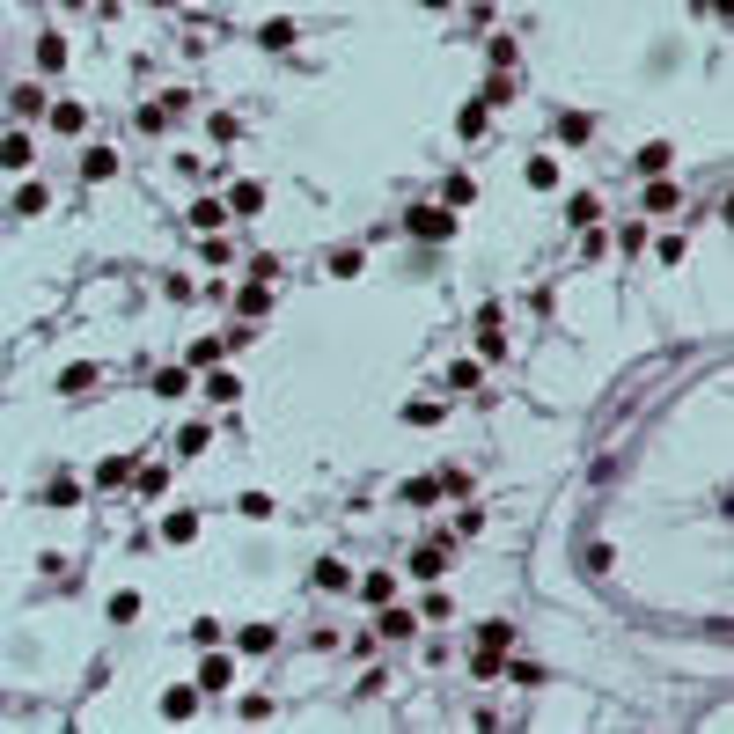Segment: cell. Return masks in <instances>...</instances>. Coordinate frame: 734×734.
Instances as JSON below:
<instances>
[{"label": "cell", "mask_w": 734, "mask_h": 734, "mask_svg": "<svg viewBox=\"0 0 734 734\" xmlns=\"http://www.w3.org/2000/svg\"><path fill=\"white\" fill-rule=\"evenodd\" d=\"M404 228H412L419 243H448V236H456V206H412Z\"/></svg>", "instance_id": "1"}, {"label": "cell", "mask_w": 734, "mask_h": 734, "mask_svg": "<svg viewBox=\"0 0 734 734\" xmlns=\"http://www.w3.org/2000/svg\"><path fill=\"white\" fill-rule=\"evenodd\" d=\"M199 691H206V698H220V691H236V654H220V646H206V661H199Z\"/></svg>", "instance_id": "2"}, {"label": "cell", "mask_w": 734, "mask_h": 734, "mask_svg": "<svg viewBox=\"0 0 734 734\" xmlns=\"http://www.w3.org/2000/svg\"><path fill=\"white\" fill-rule=\"evenodd\" d=\"M30 162H37V140H30V133H8V140H0V169H15V177H23Z\"/></svg>", "instance_id": "3"}, {"label": "cell", "mask_w": 734, "mask_h": 734, "mask_svg": "<svg viewBox=\"0 0 734 734\" xmlns=\"http://www.w3.org/2000/svg\"><path fill=\"white\" fill-rule=\"evenodd\" d=\"M668 162H675V147H668V140H646V147L632 154V169H639V177H668Z\"/></svg>", "instance_id": "4"}, {"label": "cell", "mask_w": 734, "mask_h": 734, "mask_svg": "<svg viewBox=\"0 0 734 734\" xmlns=\"http://www.w3.org/2000/svg\"><path fill=\"white\" fill-rule=\"evenodd\" d=\"M220 206H228V220H250V213H265V191H257V184H228V199H220Z\"/></svg>", "instance_id": "5"}, {"label": "cell", "mask_w": 734, "mask_h": 734, "mask_svg": "<svg viewBox=\"0 0 734 734\" xmlns=\"http://www.w3.org/2000/svg\"><path fill=\"white\" fill-rule=\"evenodd\" d=\"M558 184H566L558 154H529V191H558Z\"/></svg>", "instance_id": "6"}, {"label": "cell", "mask_w": 734, "mask_h": 734, "mask_svg": "<svg viewBox=\"0 0 734 734\" xmlns=\"http://www.w3.org/2000/svg\"><path fill=\"white\" fill-rule=\"evenodd\" d=\"M375 632H382V639H404V632H419V617H412V609H397V602H382Z\"/></svg>", "instance_id": "7"}, {"label": "cell", "mask_w": 734, "mask_h": 734, "mask_svg": "<svg viewBox=\"0 0 734 734\" xmlns=\"http://www.w3.org/2000/svg\"><path fill=\"white\" fill-rule=\"evenodd\" d=\"M81 177H88V184H110V177H118V154H110V147H88V154H81Z\"/></svg>", "instance_id": "8"}, {"label": "cell", "mask_w": 734, "mask_h": 734, "mask_svg": "<svg viewBox=\"0 0 734 734\" xmlns=\"http://www.w3.org/2000/svg\"><path fill=\"white\" fill-rule=\"evenodd\" d=\"M558 140H566V147H588V140H595V118H588V110H566V118H558Z\"/></svg>", "instance_id": "9"}, {"label": "cell", "mask_w": 734, "mask_h": 734, "mask_svg": "<svg viewBox=\"0 0 734 734\" xmlns=\"http://www.w3.org/2000/svg\"><path fill=\"white\" fill-rule=\"evenodd\" d=\"M485 125H492L485 103H463V110H456V140H485Z\"/></svg>", "instance_id": "10"}, {"label": "cell", "mask_w": 734, "mask_h": 734, "mask_svg": "<svg viewBox=\"0 0 734 734\" xmlns=\"http://www.w3.org/2000/svg\"><path fill=\"white\" fill-rule=\"evenodd\" d=\"M60 67H67V37L44 30V37H37V74H60Z\"/></svg>", "instance_id": "11"}, {"label": "cell", "mask_w": 734, "mask_h": 734, "mask_svg": "<svg viewBox=\"0 0 734 734\" xmlns=\"http://www.w3.org/2000/svg\"><path fill=\"white\" fill-rule=\"evenodd\" d=\"M191 228H199V236L228 228V206H220V199H199V206H191Z\"/></svg>", "instance_id": "12"}, {"label": "cell", "mask_w": 734, "mask_h": 734, "mask_svg": "<svg viewBox=\"0 0 734 734\" xmlns=\"http://www.w3.org/2000/svg\"><path fill=\"white\" fill-rule=\"evenodd\" d=\"M316 588H323V595L353 588V566H346V558H323V566H316Z\"/></svg>", "instance_id": "13"}, {"label": "cell", "mask_w": 734, "mask_h": 734, "mask_svg": "<svg viewBox=\"0 0 734 734\" xmlns=\"http://www.w3.org/2000/svg\"><path fill=\"white\" fill-rule=\"evenodd\" d=\"M294 37H302V30H294L287 15H279V23H257V44H265V51H287Z\"/></svg>", "instance_id": "14"}, {"label": "cell", "mask_w": 734, "mask_h": 734, "mask_svg": "<svg viewBox=\"0 0 734 734\" xmlns=\"http://www.w3.org/2000/svg\"><path fill=\"white\" fill-rule=\"evenodd\" d=\"M470 199H478V177H463V169H456V177H448V184H441V206H456V213H463Z\"/></svg>", "instance_id": "15"}, {"label": "cell", "mask_w": 734, "mask_h": 734, "mask_svg": "<svg viewBox=\"0 0 734 734\" xmlns=\"http://www.w3.org/2000/svg\"><path fill=\"white\" fill-rule=\"evenodd\" d=\"M441 566H448V551H441V544L412 551V581H441Z\"/></svg>", "instance_id": "16"}, {"label": "cell", "mask_w": 734, "mask_h": 734, "mask_svg": "<svg viewBox=\"0 0 734 734\" xmlns=\"http://www.w3.org/2000/svg\"><path fill=\"white\" fill-rule=\"evenodd\" d=\"M595 213H602L595 191H573V199H566V220H573V228H595Z\"/></svg>", "instance_id": "17"}, {"label": "cell", "mask_w": 734, "mask_h": 734, "mask_svg": "<svg viewBox=\"0 0 734 734\" xmlns=\"http://www.w3.org/2000/svg\"><path fill=\"white\" fill-rule=\"evenodd\" d=\"M236 309H243V316H265V309H272V279H250V287L236 294Z\"/></svg>", "instance_id": "18"}, {"label": "cell", "mask_w": 734, "mask_h": 734, "mask_svg": "<svg viewBox=\"0 0 734 734\" xmlns=\"http://www.w3.org/2000/svg\"><path fill=\"white\" fill-rule=\"evenodd\" d=\"M206 397H213V404H236V397H243V382H236L228 367H213V375H206Z\"/></svg>", "instance_id": "19"}, {"label": "cell", "mask_w": 734, "mask_h": 734, "mask_svg": "<svg viewBox=\"0 0 734 734\" xmlns=\"http://www.w3.org/2000/svg\"><path fill=\"white\" fill-rule=\"evenodd\" d=\"M646 206H654V213H675V206H683V191H675L668 177H646Z\"/></svg>", "instance_id": "20"}, {"label": "cell", "mask_w": 734, "mask_h": 734, "mask_svg": "<svg viewBox=\"0 0 734 734\" xmlns=\"http://www.w3.org/2000/svg\"><path fill=\"white\" fill-rule=\"evenodd\" d=\"M360 595H367L375 609H382V602H397V573H367V581H360Z\"/></svg>", "instance_id": "21"}, {"label": "cell", "mask_w": 734, "mask_h": 734, "mask_svg": "<svg viewBox=\"0 0 734 734\" xmlns=\"http://www.w3.org/2000/svg\"><path fill=\"white\" fill-rule=\"evenodd\" d=\"M191 712H199V683H191V691H169V698H162V720H191Z\"/></svg>", "instance_id": "22"}, {"label": "cell", "mask_w": 734, "mask_h": 734, "mask_svg": "<svg viewBox=\"0 0 734 734\" xmlns=\"http://www.w3.org/2000/svg\"><path fill=\"white\" fill-rule=\"evenodd\" d=\"M81 125H88L81 103H51V133H81Z\"/></svg>", "instance_id": "23"}, {"label": "cell", "mask_w": 734, "mask_h": 734, "mask_svg": "<svg viewBox=\"0 0 734 734\" xmlns=\"http://www.w3.org/2000/svg\"><path fill=\"white\" fill-rule=\"evenodd\" d=\"M228 346H236V330H228V338H199V346H191V367H213Z\"/></svg>", "instance_id": "24"}, {"label": "cell", "mask_w": 734, "mask_h": 734, "mask_svg": "<svg viewBox=\"0 0 734 734\" xmlns=\"http://www.w3.org/2000/svg\"><path fill=\"white\" fill-rule=\"evenodd\" d=\"M478 103H485V110H499V103H515V74H492V81H485V96H478Z\"/></svg>", "instance_id": "25"}, {"label": "cell", "mask_w": 734, "mask_h": 734, "mask_svg": "<svg viewBox=\"0 0 734 734\" xmlns=\"http://www.w3.org/2000/svg\"><path fill=\"white\" fill-rule=\"evenodd\" d=\"M133 470H140V463H133V456H110V463H96V485H125V478H133Z\"/></svg>", "instance_id": "26"}, {"label": "cell", "mask_w": 734, "mask_h": 734, "mask_svg": "<svg viewBox=\"0 0 734 734\" xmlns=\"http://www.w3.org/2000/svg\"><path fill=\"white\" fill-rule=\"evenodd\" d=\"M478 646H492V654H506V646H515V625H499V617H492V625H478Z\"/></svg>", "instance_id": "27"}, {"label": "cell", "mask_w": 734, "mask_h": 734, "mask_svg": "<svg viewBox=\"0 0 734 734\" xmlns=\"http://www.w3.org/2000/svg\"><path fill=\"white\" fill-rule=\"evenodd\" d=\"M522 67V51H515V37H492V74H515Z\"/></svg>", "instance_id": "28"}, {"label": "cell", "mask_w": 734, "mask_h": 734, "mask_svg": "<svg viewBox=\"0 0 734 734\" xmlns=\"http://www.w3.org/2000/svg\"><path fill=\"white\" fill-rule=\"evenodd\" d=\"M184 389H191L184 367H162V375H154V397H184Z\"/></svg>", "instance_id": "29"}, {"label": "cell", "mask_w": 734, "mask_h": 734, "mask_svg": "<svg viewBox=\"0 0 734 734\" xmlns=\"http://www.w3.org/2000/svg\"><path fill=\"white\" fill-rule=\"evenodd\" d=\"M617 250L639 257V250H646V220H625V228H617Z\"/></svg>", "instance_id": "30"}, {"label": "cell", "mask_w": 734, "mask_h": 734, "mask_svg": "<svg viewBox=\"0 0 734 734\" xmlns=\"http://www.w3.org/2000/svg\"><path fill=\"white\" fill-rule=\"evenodd\" d=\"M8 103H15V118H44V88H15Z\"/></svg>", "instance_id": "31"}, {"label": "cell", "mask_w": 734, "mask_h": 734, "mask_svg": "<svg viewBox=\"0 0 734 734\" xmlns=\"http://www.w3.org/2000/svg\"><path fill=\"white\" fill-rule=\"evenodd\" d=\"M360 265H367L360 250H330V279H360Z\"/></svg>", "instance_id": "32"}, {"label": "cell", "mask_w": 734, "mask_h": 734, "mask_svg": "<svg viewBox=\"0 0 734 734\" xmlns=\"http://www.w3.org/2000/svg\"><path fill=\"white\" fill-rule=\"evenodd\" d=\"M236 506H243V522H272V492H243Z\"/></svg>", "instance_id": "33"}, {"label": "cell", "mask_w": 734, "mask_h": 734, "mask_svg": "<svg viewBox=\"0 0 734 734\" xmlns=\"http://www.w3.org/2000/svg\"><path fill=\"white\" fill-rule=\"evenodd\" d=\"M162 536H169V544H191V536H199V515H169Z\"/></svg>", "instance_id": "34"}, {"label": "cell", "mask_w": 734, "mask_h": 734, "mask_svg": "<svg viewBox=\"0 0 734 734\" xmlns=\"http://www.w3.org/2000/svg\"><path fill=\"white\" fill-rule=\"evenodd\" d=\"M44 206H51L44 184H23V191H15V213H44Z\"/></svg>", "instance_id": "35"}, {"label": "cell", "mask_w": 734, "mask_h": 734, "mask_svg": "<svg viewBox=\"0 0 734 734\" xmlns=\"http://www.w3.org/2000/svg\"><path fill=\"white\" fill-rule=\"evenodd\" d=\"M272 639H279L272 625H243V654H272Z\"/></svg>", "instance_id": "36"}, {"label": "cell", "mask_w": 734, "mask_h": 734, "mask_svg": "<svg viewBox=\"0 0 734 734\" xmlns=\"http://www.w3.org/2000/svg\"><path fill=\"white\" fill-rule=\"evenodd\" d=\"M140 617V595H110V625H133Z\"/></svg>", "instance_id": "37"}, {"label": "cell", "mask_w": 734, "mask_h": 734, "mask_svg": "<svg viewBox=\"0 0 734 734\" xmlns=\"http://www.w3.org/2000/svg\"><path fill=\"white\" fill-rule=\"evenodd\" d=\"M448 389H478V360H456V367H448Z\"/></svg>", "instance_id": "38"}, {"label": "cell", "mask_w": 734, "mask_h": 734, "mask_svg": "<svg viewBox=\"0 0 734 734\" xmlns=\"http://www.w3.org/2000/svg\"><path fill=\"white\" fill-rule=\"evenodd\" d=\"M96 375H103V367H67V375H60V389H67V397H74V389H88Z\"/></svg>", "instance_id": "39"}, {"label": "cell", "mask_w": 734, "mask_h": 734, "mask_svg": "<svg viewBox=\"0 0 734 734\" xmlns=\"http://www.w3.org/2000/svg\"><path fill=\"white\" fill-rule=\"evenodd\" d=\"M140 492H169V463H147L140 470Z\"/></svg>", "instance_id": "40"}, {"label": "cell", "mask_w": 734, "mask_h": 734, "mask_svg": "<svg viewBox=\"0 0 734 734\" xmlns=\"http://www.w3.org/2000/svg\"><path fill=\"white\" fill-rule=\"evenodd\" d=\"M419 8H456V0H419Z\"/></svg>", "instance_id": "41"}, {"label": "cell", "mask_w": 734, "mask_h": 734, "mask_svg": "<svg viewBox=\"0 0 734 734\" xmlns=\"http://www.w3.org/2000/svg\"><path fill=\"white\" fill-rule=\"evenodd\" d=\"M162 8H169V0H162Z\"/></svg>", "instance_id": "42"}]
</instances>
